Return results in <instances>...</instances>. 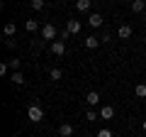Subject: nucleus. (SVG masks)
<instances>
[{
  "mask_svg": "<svg viewBox=\"0 0 146 137\" xmlns=\"http://www.w3.org/2000/svg\"><path fill=\"white\" fill-rule=\"evenodd\" d=\"M58 34H61V32L56 30V25H54V22H44V27H42V39L44 42H56L58 39Z\"/></svg>",
  "mask_w": 146,
  "mask_h": 137,
  "instance_id": "1",
  "label": "nucleus"
},
{
  "mask_svg": "<svg viewBox=\"0 0 146 137\" xmlns=\"http://www.w3.org/2000/svg\"><path fill=\"white\" fill-rule=\"evenodd\" d=\"M27 118H29L32 122H42V120H44V110H42V105H39V103H32V105L27 108Z\"/></svg>",
  "mask_w": 146,
  "mask_h": 137,
  "instance_id": "2",
  "label": "nucleus"
},
{
  "mask_svg": "<svg viewBox=\"0 0 146 137\" xmlns=\"http://www.w3.org/2000/svg\"><path fill=\"white\" fill-rule=\"evenodd\" d=\"M49 52H51L54 56H63V54H66V42H63V39L51 42V44H49Z\"/></svg>",
  "mask_w": 146,
  "mask_h": 137,
  "instance_id": "3",
  "label": "nucleus"
},
{
  "mask_svg": "<svg viewBox=\"0 0 146 137\" xmlns=\"http://www.w3.org/2000/svg\"><path fill=\"white\" fill-rule=\"evenodd\" d=\"M88 25L93 27V30H98V27H102V25H105V17L100 15V12H90V17H88Z\"/></svg>",
  "mask_w": 146,
  "mask_h": 137,
  "instance_id": "4",
  "label": "nucleus"
},
{
  "mask_svg": "<svg viewBox=\"0 0 146 137\" xmlns=\"http://www.w3.org/2000/svg\"><path fill=\"white\" fill-rule=\"evenodd\" d=\"M80 30H83V25H80L78 20H68L66 22V32L68 34H80Z\"/></svg>",
  "mask_w": 146,
  "mask_h": 137,
  "instance_id": "5",
  "label": "nucleus"
},
{
  "mask_svg": "<svg viewBox=\"0 0 146 137\" xmlns=\"http://www.w3.org/2000/svg\"><path fill=\"white\" fill-rule=\"evenodd\" d=\"M58 137H76V130H73V125L63 122V125L58 127Z\"/></svg>",
  "mask_w": 146,
  "mask_h": 137,
  "instance_id": "6",
  "label": "nucleus"
},
{
  "mask_svg": "<svg viewBox=\"0 0 146 137\" xmlns=\"http://www.w3.org/2000/svg\"><path fill=\"white\" fill-rule=\"evenodd\" d=\"M115 118V108L112 105H102L100 108V120H112Z\"/></svg>",
  "mask_w": 146,
  "mask_h": 137,
  "instance_id": "7",
  "label": "nucleus"
},
{
  "mask_svg": "<svg viewBox=\"0 0 146 137\" xmlns=\"http://www.w3.org/2000/svg\"><path fill=\"white\" fill-rule=\"evenodd\" d=\"M85 103H88L90 108H95V105H100V93H98V91H90V93L85 95Z\"/></svg>",
  "mask_w": 146,
  "mask_h": 137,
  "instance_id": "8",
  "label": "nucleus"
},
{
  "mask_svg": "<svg viewBox=\"0 0 146 137\" xmlns=\"http://www.w3.org/2000/svg\"><path fill=\"white\" fill-rule=\"evenodd\" d=\"M85 49H98L100 47V44H102V42H100V37H95V34H90V37H85Z\"/></svg>",
  "mask_w": 146,
  "mask_h": 137,
  "instance_id": "9",
  "label": "nucleus"
},
{
  "mask_svg": "<svg viewBox=\"0 0 146 137\" xmlns=\"http://www.w3.org/2000/svg\"><path fill=\"white\" fill-rule=\"evenodd\" d=\"M131 12H136V15L146 12V0H131Z\"/></svg>",
  "mask_w": 146,
  "mask_h": 137,
  "instance_id": "10",
  "label": "nucleus"
},
{
  "mask_svg": "<svg viewBox=\"0 0 146 137\" xmlns=\"http://www.w3.org/2000/svg\"><path fill=\"white\" fill-rule=\"evenodd\" d=\"M93 7V0H76V10L78 12H88Z\"/></svg>",
  "mask_w": 146,
  "mask_h": 137,
  "instance_id": "11",
  "label": "nucleus"
},
{
  "mask_svg": "<svg viewBox=\"0 0 146 137\" xmlns=\"http://www.w3.org/2000/svg\"><path fill=\"white\" fill-rule=\"evenodd\" d=\"M10 81H12L15 86H22V83H25V74H22V71H12V74H10Z\"/></svg>",
  "mask_w": 146,
  "mask_h": 137,
  "instance_id": "12",
  "label": "nucleus"
},
{
  "mask_svg": "<svg viewBox=\"0 0 146 137\" xmlns=\"http://www.w3.org/2000/svg\"><path fill=\"white\" fill-rule=\"evenodd\" d=\"M29 7L34 12H42L44 7H46V0H29Z\"/></svg>",
  "mask_w": 146,
  "mask_h": 137,
  "instance_id": "13",
  "label": "nucleus"
},
{
  "mask_svg": "<svg viewBox=\"0 0 146 137\" xmlns=\"http://www.w3.org/2000/svg\"><path fill=\"white\" fill-rule=\"evenodd\" d=\"M131 32H134V30H131L129 25H122V27H119V32H117V34H119V39H129V37H131Z\"/></svg>",
  "mask_w": 146,
  "mask_h": 137,
  "instance_id": "14",
  "label": "nucleus"
},
{
  "mask_svg": "<svg viewBox=\"0 0 146 137\" xmlns=\"http://www.w3.org/2000/svg\"><path fill=\"white\" fill-rule=\"evenodd\" d=\"M49 79H51V81H61V79H63V71H61V68H56V66H54L51 71H49Z\"/></svg>",
  "mask_w": 146,
  "mask_h": 137,
  "instance_id": "15",
  "label": "nucleus"
},
{
  "mask_svg": "<svg viewBox=\"0 0 146 137\" xmlns=\"http://www.w3.org/2000/svg\"><path fill=\"white\" fill-rule=\"evenodd\" d=\"M15 34H17V25L15 22H7L5 25V37H15Z\"/></svg>",
  "mask_w": 146,
  "mask_h": 137,
  "instance_id": "16",
  "label": "nucleus"
},
{
  "mask_svg": "<svg viewBox=\"0 0 146 137\" xmlns=\"http://www.w3.org/2000/svg\"><path fill=\"white\" fill-rule=\"evenodd\" d=\"M25 30L27 32H36V30H39V20H27L25 22Z\"/></svg>",
  "mask_w": 146,
  "mask_h": 137,
  "instance_id": "17",
  "label": "nucleus"
},
{
  "mask_svg": "<svg viewBox=\"0 0 146 137\" xmlns=\"http://www.w3.org/2000/svg\"><path fill=\"white\" fill-rule=\"evenodd\" d=\"M134 95H136V98H146V83L134 86Z\"/></svg>",
  "mask_w": 146,
  "mask_h": 137,
  "instance_id": "18",
  "label": "nucleus"
},
{
  "mask_svg": "<svg viewBox=\"0 0 146 137\" xmlns=\"http://www.w3.org/2000/svg\"><path fill=\"white\" fill-rule=\"evenodd\" d=\"M98 118H100V113H95V108H88V110H85V120H88V122L98 120Z\"/></svg>",
  "mask_w": 146,
  "mask_h": 137,
  "instance_id": "19",
  "label": "nucleus"
},
{
  "mask_svg": "<svg viewBox=\"0 0 146 137\" xmlns=\"http://www.w3.org/2000/svg\"><path fill=\"white\" fill-rule=\"evenodd\" d=\"M7 66H10L12 71H20V66H22V61H20V59H7Z\"/></svg>",
  "mask_w": 146,
  "mask_h": 137,
  "instance_id": "20",
  "label": "nucleus"
},
{
  "mask_svg": "<svg viewBox=\"0 0 146 137\" xmlns=\"http://www.w3.org/2000/svg\"><path fill=\"white\" fill-rule=\"evenodd\" d=\"M5 47H7V49H17V39L7 37V39H5Z\"/></svg>",
  "mask_w": 146,
  "mask_h": 137,
  "instance_id": "21",
  "label": "nucleus"
},
{
  "mask_svg": "<svg viewBox=\"0 0 146 137\" xmlns=\"http://www.w3.org/2000/svg\"><path fill=\"white\" fill-rule=\"evenodd\" d=\"M100 42H102V44L112 42V34H110V32H102V34H100Z\"/></svg>",
  "mask_w": 146,
  "mask_h": 137,
  "instance_id": "22",
  "label": "nucleus"
},
{
  "mask_svg": "<svg viewBox=\"0 0 146 137\" xmlns=\"http://www.w3.org/2000/svg\"><path fill=\"white\" fill-rule=\"evenodd\" d=\"M98 137H115V135H112V130H107V127H102V130L98 132Z\"/></svg>",
  "mask_w": 146,
  "mask_h": 137,
  "instance_id": "23",
  "label": "nucleus"
},
{
  "mask_svg": "<svg viewBox=\"0 0 146 137\" xmlns=\"http://www.w3.org/2000/svg\"><path fill=\"white\" fill-rule=\"evenodd\" d=\"M7 71H10V66L7 64H0V76H7Z\"/></svg>",
  "mask_w": 146,
  "mask_h": 137,
  "instance_id": "24",
  "label": "nucleus"
},
{
  "mask_svg": "<svg viewBox=\"0 0 146 137\" xmlns=\"http://www.w3.org/2000/svg\"><path fill=\"white\" fill-rule=\"evenodd\" d=\"M141 127H144V132H146V120H144V122H141Z\"/></svg>",
  "mask_w": 146,
  "mask_h": 137,
  "instance_id": "25",
  "label": "nucleus"
},
{
  "mask_svg": "<svg viewBox=\"0 0 146 137\" xmlns=\"http://www.w3.org/2000/svg\"><path fill=\"white\" fill-rule=\"evenodd\" d=\"M144 44H146V37H144Z\"/></svg>",
  "mask_w": 146,
  "mask_h": 137,
  "instance_id": "26",
  "label": "nucleus"
}]
</instances>
